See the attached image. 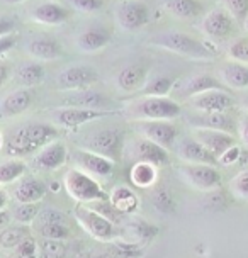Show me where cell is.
Returning a JSON list of instances; mask_svg holds the SVG:
<instances>
[{"label":"cell","instance_id":"obj_30","mask_svg":"<svg viewBox=\"0 0 248 258\" xmlns=\"http://www.w3.org/2000/svg\"><path fill=\"white\" fill-rule=\"evenodd\" d=\"M109 201L112 202V206L116 207L121 213H131V211L136 209L138 206V197L136 194L128 187H116L109 197Z\"/></svg>","mask_w":248,"mask_h":258},{"label":"cell","instance_id":"obj_1","mask_svg":"<svg viewBox=\"0 0 248 258\" xmlns=\"http://www.w3.org/2000/svg\"><path fill=\"white\" fill-rule=\"evenodd\" d=\"M58 136V131L54 126L49 124L33 122L22 126L9 136L6 143V151L11 156H26L38 150H43L49 141Z\"/></svg>","mask_w":248,"mask_h":258},{"label":"cell","instance_id":"obj_51","mask_svg":"<svg viewBox=\"0 0 248 258\" xmlns=\"http://www.w3.org/2000/svg\"><path fill=\"white\" fill-rule=\"evenodd\" d=\"M246 109H248V99H246Z\"/></svg>","mask_w":248,"mask_h":258},{"label":"cell","instance_id":"obj_26","mask_svg":"<svg viewBox=\"0 0 248 258\" xmlns=\"http://www.w3.org/2000/svg\"><path fill=\"white\" fill-rule=\"evenodd\" d=\"M146 80V68L143 64H130V67L122 68L117 75L116 84L124 92H133L140 89Z\"/></svg>","mask_w":248,"mask_h":258},{"label":"cell","instance_id":"obj_18","mask_svg":"<svg viewBox=\"0 0 248 258\" xmlns=\"http://www.w3.org/2000/svg\"><path fill=\"white\" fill-rule=\"evenodd\" d=\"M67 156L68 155L65 145L61 141H53L46 145L43 150H39V153L34 156V167L51 172V170H56L65 163Z\"/></svg>","mask_w":248,"mask_h":258},{"label":"cell","instance_id":"obj_50","mask_svg":"<svg viewBox=\"0 0 248 258\" xmlns=\"http://www.w3.org/2000/svg\"><path fill=\"white\" fill-rule=\"evenodd\" d=\"M6 4H21V2H24V0H4Z\"/></svg>","mask_w":248,"mask_h":258},{"label":"cell","instance_id":"obj_29","mask_svg":"<svg viewBox=\"0 0 248 258\" xmlns=\"http://www.w3.org/2000/svg\"><path fill=\"white\" fill-rule=\"evenodd\" d=\"M131 182L138 187H150L157 180V165L136 161L131 168Z\"/></svg>","mask_w":248,"mask_h":258},{"label":"cell","instance_id":"obj_23","mask_svg":"<svg viewBox=\"0 0 248 258\" xmlns=\"http://www.w3.org/2000/svg\"><path fill=\"white\" fill-rule=\"evenodd\" d=\"M187 121L196 127L218 129V131H226V133H231V129L235 127L233 119L228 117L224 112H201L194 117H189Z\"/></svg>","mask_w":248,"mask_h":258},{"label":"cell","instance_id":"obj_47","mask_svg":"<svg viewBox=\"0 0 248 258\" xmlns=\"http://www.w3.org/2000/svg\"><path fill=\"white\" fill-rule=\"evenodd\" d=\"M14 44H16V36H12V34L0 36V53L2 54H6L9 49L14 48Z\"/></svg>","mask_w":248,"mask_h":258},{"label":"cell","instance_id":"obj_52","mask_svg":"<svg viewBox=\"0 0 248 258\" xmlns=\"http://www.w3.org/2000/svg\"><path fill=\"white\" fill-rule=\"evenodd\" d=\"M246 29H248V19H246Z\"/></svg>","mask_w":248,"mask_h":258},{"label":"cell","instance_id":"obj_9","mask_svg":"<svg viewBox=\"0 0 248 258\" xmlns=\"http://www.w3.org/2000/svg\"><path fill=\"white\" fill-rule=\"evenodd\" d=\"M192 136L199 143H203L206 148L218 158V161L229 148L236 146V141H235V138L231 136V133L218 131V129L196 127L194 131H192Z\"/></svg>","mask_w":248,"mask_h":258},{"label":"cell","instance_id":"obj_10","mask_svg":"<svg viewBox=\"0 0 248 258\" xmlns=\"http://www.w3.org/2000/svg\"><path fill=\"white\" fill-rule=\"evenodd\" d=\"M107 114L111 112H107V110L80 109V107H59L53 110V119L58 126L73 129L90 121H97V119L107 116Z\"/></svg>","mask_w":248,"mask_h":258},{"label":"cell","instance_id":"obj_22","mask_svg":"<svg viewBox=\"0 0 248 258\" xmlns=\"http://www.w3.org/2000/svg\"><path fill=\"white\" fill-rule=\"evenodd\" d=\"M111 100L107 97L95 90H77L75 94L68 95L65 99V104L68 107H80V109H94V110H102L105 104H109Z\"/></svg>","mask_w":248,"mask_h":258},{"label":"cell","instance_id":"obj_14","mask_svg":"<svg viewBox=\"0 0 248 258\" xmlns=\"http://www.w3.org/2000/svg\"><path fill=\"white\" fill-rule=\"evenodd\" d=\"M116 17L124 31H138L148 22V7L141 2L119 4Z\"/></svg>","mask_w":248,"mask_h":258},{"label":"cell","instance_id":"obj_19","mask_svg":"<svg viewBox=\"0 0 248 258\" xmlns=\"http://www.w3.org/2000/svg\"><path fill=\"white\" fill-rule=\"evenodd\" d=\"M109 43H111V32L100 26H92L89 29H85L77 39L79 48L85 53L100 51Z\"/></svg>","mask_w":248,"mask_h":258},{"label":"cell","instance_id":"obj_44","mask_svg":"<svg viewBox=\"0 0 248 258\" xmlns=\"http://www.w3.org/2000/svg\"><path fill=\"white\" fill-rule=\"evenodd\" d=\"M49 223H63L65 224V216L56 209H46L39 213V226Z\"/></svg>","mask_w":248,"mask_h":258},{"label":"cell","instance_id":"obj_20","mask_svg":"<svg viewBox=\"0 0 248 258\" xmlns=\"http://www.w3.org/2000/svg\"><path fill=\"white\" fill-rule=\"evenodd\" d=\"M46 194V185L34 177H27L17 183L14 190V199L21 204H34L39 202Z\"/></svg>","mask_w":248,"mask_h":258},{"label":"cell","instance_id":"obj_11","mask_svg":"<svg viewBox=\"0 0 248 258\" xmlns=\"http://www.w3.org/2000/svg\"><path fill=\"white\" fill-rule=\"evenodd\" d=\"M122 146V135L116 129H102L87 140V150L104 155L107 158H116Z\"/></svg>","mask_w":248,"mask_h":258},{"label":"cell","instance_id":"obj_46","mask_svg":"<svg viewBox=\"0 0 248 258\" xmlns=\"http://www.w3.org/2000/svg\"><path fill=\"white\" fill-rule=\"evenodd\" d=\"M238 158H240V148H238V146H233V148H229L226 153L219 158V163L229 165V163H235Z\"/></svg>","mask_w":248,"mask_h":258},{"label":"cell","instance_id":"obj_43","mask_svg":"<svg viewBox=\"0 0 248 258\" xmlns=\"http://www.w3.org/2000/svg\"><path fill=\"white\" fill-rule=\"evenodd\" d=\"M70 4L80 12H95L102 7V0H70Z\"/></svg>","mask_w":248,"mask_h":258},{"label":"cell","instance_id":"obj_37","mask_svg":"<svg viewBox=\"0 0 248 258\" xmlns=\"http://www.w3.org/2000/svg\"><path fill=\"white\" fill-rule=\"evenodd\" d=\"M41 213V206L39 202H34V204H17L14 207L12 211V216L16 221H19V223H31V221H34L36 218L39 216Z\"/></svg>","mask_w":248,"mask_h":258},{"label":"cell","instance_id":"obj_45","mask_svg":"<svg viewBox=\"0 0 248 258\" xmlns=\"http://www.w3.org/2000/svg\"><path fill=\"white\" fill-rule=\"evenodd\" d=\"M117 248V253H121V255L124 256H131V258H135V256H140L141 255V250L138 246L135 245H126V243H117L116 245Z\"/></svg>","mask_w":248,"mask_h":258},{"label":"cell","instance_id":"obj_25","mask_svg":"<svg viewBox=\"0 0 248 258\" xmlns=\"http://www.w3.org/2000/svg\"><path fill=\"white\" fill-rule=\"evenodd\" d=\"M31 105V94L26 90H17L11 92L2 99L0 104V114L4 117H14L17 114H22L24 110L29 109Z\"/></svg>","mask_w":248,"mask_h":258},{"label":"cell","instance_id":"obj_48","mask_svg":"<svg viewBox=\"0 0 248 258\" xmlns=\"http://www.w3.org/2000/svg\"><path fill=\"white\" fill-rule=\"evenodd\" d=\"M238 131H240V138L243 141V145L248 148V116H243L238 124Z\"/></svg>","mask_w":248,"mask_h":258},{"label":"cell","instance_id":"obj_39","mask_svg":"<svg viewBox=\"0 0 248 258\" xmlns=\"http://www.w3.org/2000/svg\"><path fill=\"white\" fill-rule=\"evenodd\" d=\"M229 190H231L238 199L248 201V168L243 170L229 182Z\"/></svg>","mask_w":248,"mask_h":258},{"label":"cell","instance_id":"obj_24","mask_svg":"<svg viewBox=\"0 0 248 258\" xmlns=\"http://www.w3.org/2000/svg\"><path fill=\"white\" fill-rule=\"evenodd\" d=\"M33 19L39 24H46V26H58L63 24L68 17V12L65 7H61L59 4L54 2H46L41 4L33 11Z\"/></svg>","mask_w":248,"mask_h":258},{"label":"cell","instance_id":"obj_31","mask_svg":"<svg viewBox=\"0 0 248 258\" xmlns=\"http://www.w3.org/2000/svg\"><path fill=\"white\" fill-rule=\"evenodd\" d=\"M165 7L175 17L182 19H192L201 12V4L197 0H167Z\"/></svg>","mask_w":248,"mask_h":258},{"label":"cell","instance_id":"obj_42","mask_svg":"<svg viewBox=\"0 0 248 258\" xmlns=\"http://www.w3.org/2000/svg\"><path fill=\"white\" fill-rule=\"evenodd\" d=\"M12 258H38V246L33 238H27L17 248H14Z\"/></svg>","mask_w":248,"mask_h":258},{"label":"cell","instance_id":"obj_40","mask_svg":"<svg viewBox=\"0 0 248 258\" xmlns=\"http://www.w3.org/2000/svg\"><path fill=\"white\" fill-rule=\"evenodd\" d=\"M228 12L233 16V19L246 22L248 19V0H224Z\"/></svg>","mask_w":248,"mask_h":258},{"label":"cell","instance_id":"obj_2","mask_svg":"<svg viewBox=\"0 0 248 258\" xmlns=\"http://www.w3.org/2000/svg\"><path fill=\"white\" fill-rule=\"evenodd\" d=\"M148 43L157 46V48L167 49V51L182 54V56H187V58H194V59L213 58V53H211L201 41H197L196 38H192V36L185 34V32H178V31L158 32L157 36L148 39Z\"/></svg>","mask_w":248,"mask_h":258},{"label":"cell","instance_id":"obj_41","mask_svg":"<svg viewBox=\"0 0 248 258\" xmlns=\"http://www.w3.org/2000/svg\"><path fill=\"white\" fill-rule=\"evenodd\" d=\"M229 56L235 61L248 64V38H240L229 46Z\"/></svg>","mask_w":248,"mask_h":258},{"label":"cell","instance_id":"obj_27","mask_svg":"<svg viewBox=\"0 0 248 258\" xmlns=\"http://www.w3.org/2000/svg\"><path fill=\"white\" fill-rule=\"evenodd\" d=\"M209 90H223V84L214 78L209 73H201V75L192 77L191 80H187V84L183 85V94L187 97H194L199 94H204V92Z\"/></svg>","mask_w":248,"mask_h":258},{"label":"cell","instance_id":"obj_13","mask_svg":"<svg viewBox=\"0 0 248 258\" xmlns=\"http://www.w3.org/2000/svg\"><path fill=\"white\" fill-rule=\"evenodd\" d=\"M73 160L80 168H84L89 175H95V177H109L114 170V161L111 158L89 150L73 151Z\"/></svg>","mask_w":248,"mask_h":258},{"label":"cell","instance_id":"obj_34","mask_svg":"<svg viewBox=\"0 0 248 258\" xmlns=\"http://www.w3.org/2000/svg\"><path fill=\"white\" fill-rule=\"evenodd\" d=\"M44 78V68L39 63H29L19 68L17 72V80L22 85L31 87V85H38L39 82H43Z\"/></svg>","mask_w":248,"mask_h":258},{"label":"cell","instance_id":"obj_7","mask_svg":"<svg viewBox=\"0 0 248 258\" xmlns=\"http://www.w3.org/2000/svg\"><path fill=\"white\" fill-rule=\"evenodd\" d=\"M182 177L189 185L199 190H213L221 185V173L216 170L214 165H185L180 168Z\"/></svg>","mask_w":248,"mask_h":258},{"label":"cell","instance_id":"obj_15","mask_svg":"<svg viewBox=\"0 0 248 258\" xmlns=\"http://www.w3.org/2000/svg\"><path fill=\"white\" fill-rule=\"evenodd\" d=\"M177 153L183 161H187V163H191V165H216V163H219L218 158L206 148L203 143L197 141L194 136L185 138V140H182L178 143Z\"/></svg>","mask_w":248,"mask_h":258},{"label":"cell","instance_id":"obj_8","mask_svg":"<svg viewBox=\"0 0 248 258\" xmlns=\"http://www.w3.org/2000/svg\"><path fill=\"white\" fill-rule=\"evenodd\" d=\"M136 127L143 138L157 143V145L167 150L172 148L173 143H175L177 127L170 121H138Z\"/></svg>","mask_w":248,"mask_h":258},{"label":"cell","instance_id":"obj_5","mask_svg":"<svg viewBox=\"0 0 248 258\" xmlns=\"http://www.w3.org/2000/svg\"><path fill=\"white\" fill-rule=\"evenodd\" d=\"M73 216L87 233L97 239H111L114 236V223L97 211L90 209L87 204H79Z\"/></svg>","mask_w":248,"mask_h":258},{"label":"cell","instance_id":"obj_21","mask_svg":"<svg viewBox=\"0 0 248 258\" xmlns=\"http://www.w3.org/2000/svg\"><path fill=\"white\" fill-rule=\"evenodd\" d=\"M219 77L221 82L226 87L241 90L248 87V64L240 61H229L224 63L219 70Z\"/></svg>","mask_w":248,"mask_h":258},{"label":"cell","instance_id":"obj_17","mask_svg":"<svg viewBox=\"0 0 248 258\" xmlns=\"http://www.w3.org/2000/svg\"><path fill=\"white\" fill-rule=\"evenodd\" d=\"M203 31L213 39H226L233 32V16L221 9H214L204 17Z\"/></svg>","mask_w":248,"mask_h":258},{"label":"cell","instance_id":"obj_38","mask_svg":"<svg viewBox=\"0 0 248 258\" xmlns=\"http://www.w3.org/2000/svg\"><path fill=\"white\" fill-rule=\"evenodd\" d=\"M41 251L39 258H65L67 255V246L63 245V241L58 239H44L41 241Z\"/></svg>","mask_w":248,"mask_h":258},{"label":"cell","instance_id":"obj_12","mask_svg":"<svg viewBox=\"0 0 248 258\" xmlns=\"http://www.w3.org/2000/svg\"><path fill=\"white\" fill-rule=\"evenodd\" d=\"M97 82V72L89 67H70L59 72L56 85L59 90H84Z\"/></svg>","mask_w":248,"mask_h":258},{"label":"cell","instance_id":"obj_16","mask_svg":"<svg viewBox=\"0 0 248 258\" xmlns=\"http://www.w3.org/2000/svg\"><path fill=\"white\" fill-rule=\"evenodd\" d=\"M191 105L199 112H226L233 107V99L223 90H209L191 97Z\"/></svg>","mask_w":248,"mask_h":258},{"label":"cell","instance_id":"obj_32","mask_svg":"<svg viewBox=\"0 0 248 258\" xmlns=\"http://www.w3.org/2000/svg\"><path fill=\"white\" fill-rule=\"evenodd\" d=\"M26 170H27L26 163L19 158H11L2 161V165H0V183L7 185L11 182L19 180L22 175L26 173Z\"/></svg>","mask_w":248,"mask_h":258},{"label":"cell","instance_id":"obj_49","mask_svg":"<svg viewBox=\"0 0 248 258\" xmlns=\"http://www.w3.org/2000/svg\"><path fill=\"white\" fill-rule=\"evenodd\" d=\"M7 67H6V64H0V75H2V77H0V84H6V80H7Z\"/></svg>","mask_w":248,"mask_h":258},{"label":"cell","instance_id":"obj_4","mask_svg":"<svg viewBox=\"0 0 248 258\" xmlns=\"http://www.w3.org/2000/svg\"><path fill=\"white\" fill-rule=\"evenodd\" d=\"M65 188L79 204H90L95 201H109V197L95 178H92L89 173L82 172L79 168L68 170L65 175Z\"/></svg>","mask_w":248,"mask_h":258},{"label":"cell","instance_id":"obj_35","mask_svg":"<svg viewBox=\"0 0 248 258\" xmlns=\"http://www.w3.org/2000/svg\"><path fill=\"white\" fill-rule=\"evenodd\" d=\"M27 238L29 233L26 228H7L0 233V243L4 248H17Z\"/></svg>","mask_w":248,"mask_h":258},{"label":"cell","instance_id":"obj_3","mask_svg":"<svg viewBox=\"0 0 248 258\" xmlns=\"http://www.w3.org/2000/svg\"><path fill=\"white\" fill-rule=\"evenodd\" d=\"M128 112L136 121H172L180 116L182 109L168 97L143 95L130 105Z\"/></svg>","mask_w":248,"mask_h":258},{"label":"cell","instance_id":"obj_28","mask_svg":"<svg viewBox=\"0 0 248 258\" xmlns=\"http://www.w3.org/2000/svg\"><path fill=\"white\" fill-rule=\"evenodd\" d=\"M27 51L31 53V56H34L38 59H54L61 54V46H59L54 39L36 38L33 41H29Z\"/></svg>","mask_w":248,"mask_h":258},{"label":"cell","instance_id":"obj_36","mask_svg":"<svg viewBox=\"0 0 248 258\" xmlns=\"http://www.w3.org/2000/svg\"><path fill=\"white\" fill-rule=\"evenodd\" d=\"M41 236L44 239H58V241H65L72 236L70 229L67 228L63 223H49V224H43L38 226Z\"/></svg>","mask_w":248,"mask_h":258},{"label":"cell","instance_id":"obj_33","mask_svg":"<svg viewBox=\"0 0 248 258\" xmlns=\"http://www.w3.org/2000/svg\"><path fill=\"white\" fill-rule=\"evenodd\" d=\"M173 84H175V78L173 77H167V75L155 77L145 85V89L141 90V94L155 95V97H167L170 94V90L173 89Z\"/></svg>","mask_w":248,"mask_h":258},{"label":"cell","instance_id":"obj_6","mask_svg":"<svg viewBox=\"0 0 248 258\" xmlns=\"http://www.w3.org/2000/svg\"><path fill=\"white\" fill-rule=\"evenodd\" d=\"M124 153L128 156H131V158L135 160V163L136 161H145V163L157 165V167L158 165H167L170 160L167 148L146 140V138L135 140L126 150H124Z\"/></svg>","mask_w":248,"mask_h":258}]
</instances>
